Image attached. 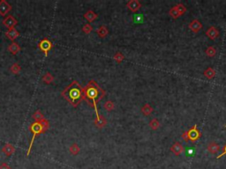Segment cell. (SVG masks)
<instances>
[{
    "mask_svg": "<svg viewBox=\"0 0 226 169\" xmlns=\"http://www.w3.org/2000/svg\"><path fill=\"white\" fill-rule=\"evenodd\" d=\"M5 35L11 41H14V40H16L18 37L19 36V33L13 27V28L8 29V31L5 33Z\"/></svg>",
    "mask_w": 226,
    "mask_h": 169,
    "instance_id": "cell-14",
    "label": "cell"
},
{
    "mask_svg": "<svg viewBox=\"0 0 226 169\" xmlns=\"http://www.w3.org/2000/svg\"><path fill=\"white\" fill-rule=\"evenodd\" d=\"M187 134H188V139L191 140L192 142H195L196 140H198L200 137L201 134L198 130L197 129V125L192 126L189 130H187Z\"/></svg>",
    "mask_w": 226,
    "mask_h": 169,
    "instance_id": "cell-5",
    "label": "cell"
},
{
    "mask_svg": "<svg viewBox=\"0 0 226 169\" xmlns=\"http://www.w3.org/2000/svg\"><path fill=\"white\" fill-rule=\"evenodd\" d=\"M11 10H12V6L8 2H6L5 0L0 1V15L1 16L5 17Z\"/></svg>",
    "mask_w": 226,
    "mask_h": 169,
    "instance_id": "cell-6",
    "label": "cell"
},
{
    "mask_svg": "<svg viewBox=\"0 0 226 169\" xmlns=\"http://www.w3.org/2000/svg\"><path fill=\"white\" fill-rule=\"evenodd\" d=\"M188 27H189L192 32H193V33L196 34V33H198L200 29L202 28V24L200 23L198 19H193L192 21L190 22V24H189Z\"/></svg>",
    "mask_w": 226,
    "mask_h": 169,
    "instance_id": "cell-10",
    "label": "cell"
},
{
    "mask_svg": "<svg viewBox=\"0 0 226 169\" xmlns=\"http://www.w3.org/2000/svg\"><path fill=\"white\" fill-rule=\"evenodd\" d=\"M61 95L72 107H76L83 100V88L78 81L74 80L65 89L61 92Z\"/></svg>",
    "mask_w": 226,
    "mask_h": 169,
    "instance_id": "cell-2",
    "label": "cell"
},
{
    "mask_svg": "<svg viewBox=\"0 0 226 169\" xmlns=\"http://www.w3.org/2000/svg\"><path fill=\"white\" fill-rule=\"evenodd\" d=\"M205 53H206V56H209V57H214V56H216V54H217V49H216L215 47L210 46V47H209V48L206 49Z\"/></svg>",
    "mask_w": 226,
    "mask_h": 169,
    "instance_id": "cell-23",
    "label": "cell"
},
{
    "mask_svg": "<svg viewBox=\"0 0 226 169\" xmlns=\"http://www.w3.org/2000/svg\"><path fill=\"white\" fill-rule=\"evenodd\" d=\"M160 123H159V121L157 120V119H153V120H151L150 121V123H149V127H150V129L152 130H157L159 129V127H160Z\"/></svg>",
    "mask_w": 226,
    "mask_h": 169,
    "instance_id": "cell-24",
    "label": "cell"
},
{
    "mask_svg": "<svg viewBox=\"0 0 226 169\" xmlns=\"http://www.w3.org/2000/svg\"><path fill=\"white\" fill-rule=\"evenodd\" d=\"M169 14H170V16L171 17L172 19H178L180 15H179V13L178 12V11L176 10V8H175V6L174 7H172L171 9L170 10V12H169Z\"/></svg>",
    "mask_w": 226,
    "mask_h": 169,
    "instance_id": "cell-30",
    "label": "cell"
},
{
    "mask_svg": "<svg viewBox=\"0 0 226 169\" xmlns=\"http://www.w3.org/2000/svg\"><path fill=\"white\" fill-rule=\"evenodd\" d=\"M53 44L52 42L49 40V39H47V38H45L44 40H42L39 43H38V48H39V49L41 50V51H43L45 55V56H48V52L52 49Z\"/></svg>",
    "mask_w": 226,
    "mask_h": 169,
    "instance_id": "cell-4",
    "label": "cell"
},
{
    "mask_svg": "<svg viewBox=\"0 0 226 169\" xmlns=\"http://www.w3.org/2000/svg\"><path fill=\"white\" fill-rule=\"evenodd\" d=\"M106 94L104 90H103L99 85L94 80H90L85 88H83V100H85L89 106L93 107L96 110V116H99L97 110V103L104 98Z\"/></svg>",
    "mask_w": 226,
    "mask_h": 169,
    "instance_id": "cell-1",
    "label": "cell"
},
{
    "mask_svg": "<svg viewBox=\"0 0 226 169\" xmlns=\"http://www.w3.org/2000/svg\"><path fill=\"white\" fill-rule=\"evenodd\" d=\"M18 24V21L16 19L14 18L12 15H8L7 17L3 19V25L5 27H7L9 29L13 28Z\"/></svg>",
    "mask_w": 226,
    "mask_h": 169,
    "instance_id": "cell-7",
    "label": "cell"
},
{
    "mask_svg": "<svg viewBox=\"0 0 226 169\" xmlns=\"http://www.w3.org/2000/svg\"><path fill=\"white\" fill-rule=\"evenodd\" d=\"M206 35L209 37L210 40H216L217 38H218L219 36V31L217 30V28L215 27H210L206 31Z\"/></svg>",
    "mask_w": 226,
    "mask_h": 169,
    "instance_id": "cell-9",
    "label": "cell"
},
{
    "mask_svg": "<svg viewBox=\"0 0 226 169\" xmlns=\"http://www.w3.org/2000/svg\"><path fill=\"white\" fill-rule=\"evenodd\" d=\"M10 71H11V72H12V74L17 75V74H19V73L20 72V71H21V67L19 65V63H13V64L10 67Z\"/></svg>",
    "mask_w": 226,
    "mask_h": 169,
    "instance_id": "cell-25",
    "label": "cell"
},
{
    "mask_svg": "<svg viewBox=\"0 0 226 169\" xmlns=\"http://www.w3.org/2000/svg\"><path fill=\"white\" fill-rule=\"evenodd\" d=\"M92 30H93V27H92L91 25H89V24H85V25L83 26V27H82V31H83L85 34H87V35L90 34V33L92 32Z\"/></svg>",
    "mask_w": 226,
    "mask_h": 169,
    "instance_id": "cell-31",
    "label": "cell"
},
{
    "mask_svg": "<svg viewBox=\"0 0 226 169\" xmlns=\"http://www.w3.org/2000/svg\"><path fill=\"white\" fill-rule=\"evenodd\" d=\"M20 47H19V45L16 43V42H12V43H11V44L9 45L8 47V50L11 52V53L12 54V55H17L19 51H20Z\"/></svg>",
    "mask_w": 226,
    "mask_h": 169,
    "instance_id": "cell-17",
    "label": "cell"
},
{
    "mask_svg": "<svg viewBox=\"0 0 226 169\" xmlns=\"http://www.w3.org/2000/svg\"><path fill=\"white\" fill-rule=\"evenodd\" d=\"M126 6L132 12H136L141 7V4L139 3V1H138V0H130V1L127 2Z\"/></svg>",
    "mask_w": 226,
    "mask_h": 169,
    "instance_id": "cell-8",
    "label": "cell"
},
{
    "mask_svg": "<svg viewBox=\"0 0 226 169\" xmlns=\"http://www.w3.org/2000/svg\"><path fill=\"white\" fill-rule=\"evenodd\" d=\"M80 151V149H79V145L77 144H72L71 146H70L69 148V151L72 154V155H77L79 152Z\"/></svg>",
    "mask_w": 226,
    "mask_h": 169,
    "instance_id": "cell-26",
    "label": "cell"
},
{
    "mask_svg": "<svg viewBox=\"0 0 226 169\" xmlns=\"http://www.w3.org/2000/svg\"><path fill=\"white\" fill-rule=\"evenodd\" d=\"M204 76L208 79H214L215 77H216V71L213 69V68H211V67H209L208 69H206L205 71H204Z\"/></svg>",
    "mask_w": 226,
    "mask_h": 169,
    "instance_id": "cell-18",
    "label": "cell"
},
{
    "mask_svg": "<svg viewBox=\"0 0 226 169\" xmlns=\"http://www.w3.org/2000/svg\"><path fill=\"white\" fill-rule=\"evenodd\" d=\"M0 169H12L11 167L8 164H6L5 162H3L2 164H0Z\"/></svg>",
    "mask_w": 226,
    "mask_h": 169,
    "instance_id": "cell-32",
    "label": "cell"
},
{
    "mask_svg": "<svg viewBox=\"0 0 226 169\" xmlns=\"http://www.w3.org/2000/svg\"><path fill=\"white\" fill-rule=\"evenodd\" d=\"M208 151L212 153V154H217L218 151H220V146L219 144H217L216 142H210L208 144V147H207Z\"/></svg>",
    "mask_w": 226,
    "mask_h": 169,
    "instance_id": "cell-15",
    "label": "cell"
},
{
    "mask_svg": "<svg viewBox=\"0 0 226 169\" xmlns=\"http://www.w3.org/2000/svg\"><path fill=\"white\" fill-rule=\"evenodd\" d=\"M225 128H226V126H225Z\"/></svg>",
    "mask_w": 226,
    "mask_h": 169,
    "instance_id": "cell-36",
    "label": "cell"
},
{
    "mask_svg": "<svg viewBox=\"0 0 226 169\" xmlns=\"http://www.w3.org/2000/svg\"><path fill=\"white\" fill-rule=\"evenodd\" d=\"M32 118L35 120L36 123H40L44 119V116L40 110H36L35 113L32 115Z\"/></svg>",
    "mask_w": 226,
    "mask_h": 169,
    "instance_id": "cell-21",
    "label": "cell"
},
{
    "mask_svg": "<svg viewBox=\"0 0 226 169\" xmlns=\"http://www.w3.org/2000/svg\"><path fill=\"white\" fill-rule=\"evenodd\" d=\"M171 151L172 153H174L176 156H178V155H180L183 151H184V147H183V145L180 144V143L176 142L171 147Z\"/></svg>",
    "mask_w": 226,
    "mask_h": 169,
    "instance_id": "cell-11",
    "label": "cell"
},
{
    "mask_svg": "<svg viewBox=\"0 0 226 169\" xmlns=\"http://www.w3.org/2000/svg\"><path fill=\"white\" fill-rule=\"evenodd\" d=\"M95 124L99 129H102V128L105 127V125L107 124V121H106L104 116H102V115L96 116V119L95 120Z\"/></svg>",
    "mask_w": 226,
    "mask_h": 169,
    "instance_id": "cell-13",
    "label": "cell"
},
{
    "mask_svg": "<svg viewBox=\"0 0 226 169\" xmlns=\"http://www.w3.org/2000/svg\"><path fill=\"white\" fill-rule=\"evenodd\" d=\"M43 81L46 84H51L54 81V77L51 75V73L50 72H46L43 77Z\"/></svg>",
    "mask_w": 226,
    "mask_h": 169,
    "instance_id": "cell-22",
    "label": "cell"
},
{
    "mask_svg": "<svg viewBox=\"0 0 226 169\" xmlns=\"http://www.w3.org/2000/svg\"><path fill=\"white\" fill-rule=\"evenodd\" d=\"M181 137H182V138L185 141V142H187V141L189 140V139H188V134H187V131H185V132L182 134Z\"/></svg>",
    "mask_w": 226,
    "mask_h": 169,
    "instance_id": "cell-33",
    "label": "cell"
},
{
    "mask_svg": "<svg viewBox=\"0 0 226 169\" xmlns=\"http://www.w3.org/2000/svg\"><path fill=\"white\" fill-rule=\"evenodd\" d=\"M153 107H151L149 104H145L143 107H141V112H142V114L144 115V116H150L151 114H152V112H153Z\"/></svg>",
    "mask_w": 226,
    "mask_h": 169,
    "instance_id": "cell-20",
    "label": "cell"
},
{
    "mask_svg": "<svg viewBox=\"0 0 226 169\" xmlns=\"http://www.w3.org/2000/svg\"><path fill=\"white\" fill-rule=\"evenodd\" d=\"M186 154H188V155H193V151H192V149H189V150H188V152H187Z\"/></svg>",
    "mask_w": 226,
    "mask_h": 169,
    "instance_id": "cell-35",
    "label": "cell"
},
{
    "mask_svg": "<svg viewBox=\"0 0 226 169\" xmlns=\"http://www.w3.org/2000/svg\"><path fill=\"white\" fill-rule=\"evenodd\" d=\"M113 58H114V60H115L116 62L120 63L125 59V56H124V55H123L121 52H117V53L113 56Z\"/></svg>",
    "mask_w": 226,
    "mask_h": 169,
    "instance_id": "cell-28",
    "label": "cell"
},
{
    "mask_svg": "<svg viewBox=\"0 0 226 169\" xmlns=\"http://www.w3.org/2000/svg\"><path fill=\"white\" fill-rule=\"evenodd\" d=\"M224 155H226V144H225V146L224 147V151L222 152V154H221V155L217 156V159H220V158H221V157H223Z\"/></svg>",
    "mask_w": 226,
    "mask_h": 169,
    "instance_id": "cell-34",
    "label": "cell"
},
{
    "mask_svg": "<svg viewBox=\"0 0 226 169\" xmlns=\"http://www.w3.org/2000/svg\"><path fill=\"white\" fill-rule=\"evenodd\" d=\"M96 33H97V35H99V37H101V38H105L106 36L108 35L109 31H108L107 27H105V26H101V27H99V28L96 30Z\"/></svg>",
    "mask_w": 226,
    "mask_h": 169,
    "instance_id": "cell-19",
    "label": "cell"
},
{
    "mask_svg": "<svg viewBox=\"0 0 226 169\" xmlns=\"http://www.w3.org/2000/svg\"><path fill=\"white\" fill-rule=\"evenodd\" d=\"M29 129H30V130L32 131V133H33V137H32V139H31V142L29 144V146H28V150L26 151V157H28L29 156V154H30V151H31V149H32V146H33V144H34V141H35V138L38 136V135H40V134L44 133L45 131H44V127H43V125L41 123H33L32 124L30 125V127H29Z\"/></svg>",
    "mask_w": 226,
    "mask_h": 169,
    "instance_id": "cell-3",
    "label": "cell"
},
{
    "mask_svg": "<svg viewBox=\"0 0 226 169\" xmlns=\"http://www.w3.org/2000/svg\"><path fill=\"white\" fill-rule=\"evenodd\" d=\"M175 8L178 11V12L179 13L180 16L183 15L186 12V8H185V6L183 4H178L177 5H175Z\"/></svg>",
    "mask_w": 226,
    "mask_h": 169,
    "instance_id": "cell-27",
    "label": "cell"
},
{
    "mask_svg": "<svg viewBox=\"0 0 226 169\" xmlns=\"http://www.w3.org/2000/svg\"><path fill=\"white\" fill-rule=\"evenodd\" d=\"M98 17V15L96 14L95 12H93L92 10H89L87 11V12L84 14V18L87 19L88 22H93L95 21L96 19Z\"/></svg>",
    "mask_w": 226,
    "mask_h": 169,
    "instance_id": "cell-16",
    "label": "cell"
},
{
    "mask_svg": "<svg viewBox=\"0 0 226 169\" xmlns=\"http://www.w3.org/2000/svg\"><path fill=\"white\" fill-rule=\"evenodd\" d=\"M104 108L107 110V111L110 112V111H112L113 109H114L115 105H114V103H113L111 100H107V101L104 103Z\"/></svg>",
    "mask_w": 226,
    "mask_h": 169,
    "instance_id": "cell-29",
    "label": "cell"
},
{
    "mask_svg": "<svg viewBox=\"0 0 226 169\" xmlns=\"http://www.w3.org/2000/svg\"><path fill=\"white\" fill-rule=\"evenodd\" d=\"M2 151L6 155V156H11L15 152V147L11 144H5L4 147L2 148Z\"/></svg>",
    "mask_w": 226,
    "mask_h": 169,
    "instance_id": "cell-12",
    "label": "cell"
}]
</instances>
